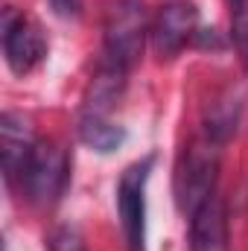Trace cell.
<instances>
[{
	"mask_svg": "<svg viewBox=\"0 0 248 251\" xmlns=\"http://www.w3.org/2000/svg\"><path fill=\"white\" fill-rule=\"evenodd\" d=\"M198 35V9L190 0H170L152 21V47L161 59H175Z\"/></svg>",
	"mask_w": 248,
	"mask_h": 251,
	"instance_id": "cell-6",
	"label": "cell"
},
{
	"mask_svg": "<svg viewBox=\"0 0 248 251\" xmlns=\"http://www.w3.org/2000/svg\"><path fill=\"white\" fill-rule=\"evenodd\" d=\"M216 181H219V140L196 137L190 140L175 164V201L184 216H193L201 204H207L216 196Z\"/></svg>",
	"mask_w": 248,
	"mask_h": 251,
	"instance_id": "cell-2",
	"label": "cell"
},
{
	"mask_svg": "<svg viewBox=\"0 0 248 251\" xmlns=\"http://www.w3.org/2000/svg\"><path fill=\"white\" fill-rule=\"evenodd\" d=\"M50 6L56 9V15L62 18H76L82 12V0H50Z\"/></svg>",
	"mask_w": 248,
	"mask_h": 251,
	"instance_id": "cell-12",
	"label": "cell"
},
{
	"mask_svg": "<svg viewBox=\"0 0 248 251\" xmlns=\"http://www.w3.org/2000/svg\"><path fill=\"white\" fill-rule=\"evenodd\" d=\"M32 146H35V137H32L29 123L24 120V114L6 111L0 117V158H3V173L9 184L21 181Z\"/></svg>",
	"mask_w": 248,
	"mask_h": 251,
	"instance_id": "cell-7",
	"label": "cell"
},
{
	"mask_svg": "<svg viewBox=\"0 0 248 251\" xmlns=\"http://www.w3.org/2000/svg\"><path fill=\"white\" fill-rule=\"evenodd\" d=\"M3 56L12 73L26 76L32 73L47 56V38L41 35V29L18 9L6 6L3 9Z\"/></svg>",
	"mask_w": 248,
	"mask_h": 251,
	"instance_id": "cell-5",
	"label": "cell"
},
{
	"mask_svg": "<svg viewBox=\"0 0 248 251\" xmlns=\"http://www.w3.org/2000/svg\"><path fill=\"white\" fill-rule=\"evenodd\" d=\"M190 246L193 251H228V222L219 196L190 216Z\"/></svg>",
	"mask_w": 248,
	"mask_h": 251,
	"instance_id": "cell-8",
	"label": "cell"
},
{
	"mask_svg": "<svg viewBox=\"0 0 248 251\" xmlns=\"http://www.w3.org/2000/svg\"><path fill=\"white\" fill-rule=\"evenodd\" d=\"M231 35L234 44L248 56V0H231Z\"/></svg>",
	"mask_w": 248,
	"mask_h": 251,
	"instance_id": "cell-10",
	"label": "cell"
},
{
	"mask_svg": "<svg viewBox=\"0 0 248 251\" xmlns=\"http://www.w3.org/2000/svg\"><path fill=\"white\" fill-rule=\"evenodd\" d=\"M149 32L152 21L143 0H111L102 18V62L128 73L140 59Z\"/></svg>",
	"mask_w": 248,
	"mask_h": 251,
	"instance_id": "cell-1",
	"label": "cell"
},
{
	"mask_svg": "<svg viewBox=\"0 0 248 251\" xmlns=\"http://www.w3.org/2000/svg\"><path fill=\"white\" fill-rule=\"evenodd\" d=\"M79 137L85 146H91L94 152H114L120 149L125 140V128L111 120V114H97V111H82L79 114Z\"/></svg>",
	"mask_w": 248,
	"mask_h": 251,
	"instance_id": "cell-9",
	"label": "cell"
},
{
	"mask_svg": "<svg viewBox=\"0 0 248 251\" xmlns=\"http://www.w3.org/2000/svg\"><path fill=\"white\" fill-rule=\"evenodd\" d=\"M155 158L134 161L117 181V213L128 251H146V184Z\"/></svg>",
	"mask_w": 248,
	"mask_h": 251,
	"instance_id": "cell-4",
	"label": "cell"
},
{
	"mask_svg": "<svg viewBox=\"0 0 248 251\" xmlns=\"http://www.w3.org/2000/svg\"><path fill=\"white\" fill-rule=\"evenodd\" d=\"M50 251H88V249H85V240H82L79 228L62 225L50 234Z\"/></svg>",
	"mask_w": 248,
	"mask_h": 251,
	"instance_id": "cell-11",
	"label": "cell"
},
{
	"mask_svg": "<svg viewBox=\"0 0 248 251\" xmlns=\"http://www.w3.org/2000/svg\"><path fill=\"white\" fill-rule=\"evenodd\" d=\"M70 181V158L67 149L56 140H35L29 161L21 176V187L26 199L38 207H50L64 196Z\"/></svg>",
	"mask_w": 248,
	"mask_h": 251,
	"instance_id": "cell-3",
	"label": "cell"
}]
</instances>
